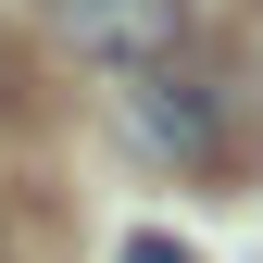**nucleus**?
<instances>
[{
    "label": "nucleus",
    "mask_w": 263,
    "mask_h": 263,
    "mask_svg": "<svg viewBox=\"0 0 263 263\" xmlns=\"http://www.w3.org/2000/svg\"><path fill=\"white\" fill-rule=\"evenodd\" d=\"M125 138L176 176H226L238 163V88L201 76V63H163V76H125Z\"/></svg>",
    "instance_id": "nucleus-1"
},
{
    "label": "nucleus",
    "mask_w": 263,
    "mask_h": 263,
    "mask_svg": "<svg viewBox=\"0 0 263 263\" xmlns=\"http://www.w3.org/2000/svg\"><path fill=\"white\" fill-rule=\"evenodd\" d=\"M63 38L113 76H163L188 63V0H63Z\"/></svg>",
    "instance_id": "nucleus-2"
},
{
    "label": "nucleus",
    "mask_w": 263,
    "mask_h": 263,
    "mask_svg": "<svg viewBox=\"0 0 263 263\" xmlns=\"http://www.w3.org/2000/svg\"><path fill=\"white\" fill-rule=\"evenodd\" d=\"M113 263H201V251H188V238H163V226H138V238H125Z\"/></svg>",
    "instance_id": "nucleus-3"
}]
</instances>
